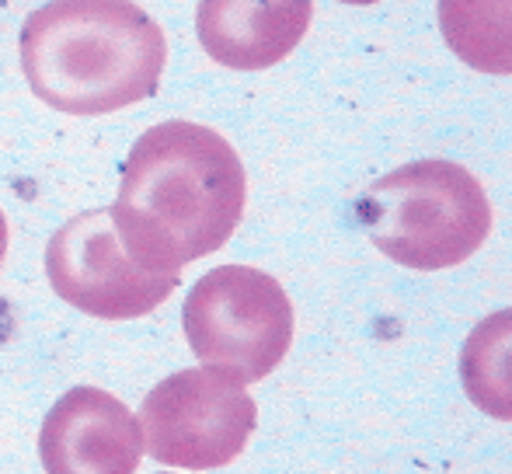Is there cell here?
I'll use <instances>...</instances> for the list:
<instances>
[{
  "instance_id": "cell-1",
  "label": "cell",
  "mask_w": 512,
  "mask_h": 474,
  "mask_svg": "<svg viewBox=\"0 0 512 474\" xmlns=\"http://www.w3.org/2000/svg\"><path fill=\"white\" fill-rule=\"evenodd\" d=\"M244 203L248 175L237 150L216 129L171 119L133 143L108 217L140 269L182 276L234 237Z\"/></svg>"
},
{
  "instance_id": "cell-2",
  "label": "cell",
  "mask_w": 512,
  "mask_h": 474,
  "mask_svg": "<svg viewBox=\"0 0 512 474\" xmlns=\"http://www.w3.org/2000/svg\"><path fill=\"white\" fill-rule=\"evenodd\" d=\"M164 67V28L133 0H49L21 28L28 88L67 116H108L147 102Z\"/></svg>"
},
{
  "instance_id": "cell-3",
  "label": "cell",
  "mask_w": 512,
  "mask_h": 474,
  "mask_svg": "<svg viewBox=\"0 0 512 474\" xmlns=\"http://www.w3.org/2000/svg\"><path fill=\"white\" fill-rule=\"evenodd\" d=\"M356 217L391 262L418 272L467 262L492 234V203L481 182L453 161H415L377 178Z\"/></svg>"
},
{
  "instance_id": "cell-4",
  "label": "cell",
  "mask_w": 512,
  "mask_h": 474,
  "mask_svg": "<svg viewBox=\"0 0 512 474\" xmlns=\"http://www.w3.org/2000/svg\"><path fill=\"white\" fill-rule=\"evenodd\" d=\"M185 339L209 370L258 384L290 353L293 304L262 269L220 265L209 269L185 297Z\"/></svg>"
},
{
  "instance_id": "cell-5",
  "label": "cell",
  "mask_w": 512,
  "mask_h": 474,
  "mask_svg": "<svg viewBox=\"0 0 512 474\" xmlns=\"http://www.w3.org/2000/svg\"><path fill=\"white\" fill-rule=\"evenodd\" d=\"M258 405L220 370H178L143 398V443L168 468L213 471L244 454Z\"/></svg>"
},
{
  "instance_id": "cell-6",
  "label": "cell",
  "mask_w": 512,
  "mask_h": 474,
  "mask_svg": "<svg viewBox=\"0 0 512 474\" xmlns=\"http://www.w3.org/2000/svg\"><path fill=\"white\" fill-rule=\"evenodd\" d=\"M46 276L63 304L102 321H133L157 311L182 276H157L122 251L108 210L70 217L46 244Z\"/></svg>"
},
{
  "instance_id": "cell-7",
  "label": "cell",
  "mask_w": 512,
  "mask_h": 474,
  "mask_svg": "<svg viewBox=\"0 0 512 474\" xmlns=\"http://www.w3.org/2000/svg\"><path fill=\"white\" fill-rule=\"evenodd\" d=\"M140 457V422L102 387L67 391L42 422L39 461L46 474H136Z\"/></svg>"
},
{
  "instance_id": "cell-8",
  "label": "cell",
  "mask_w": 512,
  "mask_h": 474,
  "mask_svg": "<svg viewBox=\"0 0 512 474\" xmlns=\"http://www.w3.org/2000/svg\"><path fill=\"white\" fill-rule=\"evenodd\" d=\"M314 0H199L196 32L227 70H269L304 42Z\"/></svg>"
},
{
  "instance_id": "cell-9",
  "label": "cell",
  "mask_w": 512,
  "mask_h": 474,
  "mask_svg": "<svg viewBox=\"0 0 512 474\" xmlns=\"http://www.w3.org/2000/svg\"><path fill=\"white\" fill-rule=\"evenodd\" d=\"M439 28L467 67L512 74V0H439Z\"/></svg>"
},
{
  "instance_id": "cell-10",
  "label": "cell",
  "mask_w": 512,
  "mask_h": 474,
  "mask_svg": "<svg viewBox=\"0 0 512 474\" xmlns=\"http://www.w3.org/2000/svg\"><path fill=\"white\" fill-rule=\"evenodd\" d=\"M4 255H7V217L0 210V265H4Z\"/></svg>"
},
{
  "instance_id": "cell-11",
  "label": "cell",
  "mask_w": 512,
  "mask_h": 474,
  "mask_svg": "<svg viewBox=\"0 0 512 474\" xmlns=\"http://www.w3.org/2000/svg\"><path fill=\"white\" fill-rule=\"evenodd\" d=\"M342 4H380V0H342Z\"/></svg>"
}]
</instances>
